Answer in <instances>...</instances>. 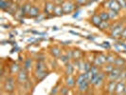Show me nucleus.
<instances>
[{
	"instance_id": "nucleus-1",
	"label": "nucleus",
	"mask_w": 126,
	"mask_h": 95,
	"mask_svg": "<svg viewBox=\"0 0 126 95\" xmlns=\"http://www.w3.org/2000/svg\"><path fill=\"white\" fill-rule=\"evenodd\" d=\"M124 27L125 26L123 25L121 22H118V23H115L113 25H111L110 29H109L110 30V37L114 38V39L120 38Z\"/></svg>"
},
{
	"instance_id": "nucleus-2",
	"label": "nucleus",
	"mask_w": 126,
	"mask_h": 95,
	"mask_svg": "<svg viewBox=\"0 0 126 95\" xmlns=\"http://www.w3.org/2000/svg\"><path fill=\"white\" fill-rule=\"evenodd\" d=\"M123 69H124V68H120V67H116V66H115V68H114L113 70L107 73L106 79H107L108 81H118V80H119V77H120V72L122 71Z\"/></svg>"
},
{
	"instance_id": "nucleus-3",
	"label": "nucleus",
	"mask_w": 126,
	"mask_h": 95,
	"mask_svg": "<svg viewBox=\"0 0 126 95\" xmlns=\"http://www.w3.org/2000/svg\"><path fill=\"white\" fill-rule=\"evenodd\" d=\"M15 88V80L13 76H9L7 77L5 82H4V89L6 90L7 92L12 93Z\"/></svg>"
},
{
	"instance_id": "nucleus-4",
	"label": "nucleus",
	"mask_w": 126,
	"mask_h": 95,
	"mask_svg": "<svg viewBox=\"0 0 126 95\" xmlns=\"http://www.w3.org/2000/svg\"><path fill=\"white\" fill-rule=\"evenodd\" d=\"M102 6L105 10H115L118 12L120 10V6L117 0H105L102 3Z\"/></svg>"
},
{
	"instance_id": "nucleus-5",
	"label": "nucleus",
	"mask_w": 126,
	"mask_h": 95,
	"mask_svg": "<svg viewBox=\"0 0 126 95\" xmlns=\"http://www.w3.org/2000/svg\"><path fill=\"white\" fill-rule=\"evenodd\" d=\"M106 79V73L104 71H100L97 77L95 78L94 82H93V86L95 88H100L101 85H103V83Z\"/></svg>"
},
{
	"instance_id": "nucleus-6",
	"label": "nucleus",
	"mask_w": 126,
	"mask_h": 95,
	"mask_svg": "<svg viewBox=\"0 0 126 95\" xmlns=\"http://www.w3.org/2000/svg\"><path fill=\"white\" fill-rule=\"evenodd\" d=\"M28 79H29V77H28L27 70H26L24 68L21 69V70L17 72V78H16L17 83H18V84H25V83H27Z\"/></svg>"
},
{
	"instance_id": "nucleus-7",
	"label": "nucleus",
	"mask_w": 126,
	"mask_h": 95,
	"mask_svg": "<svg viewBox=\"0 0 126 95\" xmlns=\"http://www.w3.org/2000/svg\"><path fill=\"white\" fill-rule=\"evenodd\" d=\"M62 7H63V13H66V14L72 13L75 10V5L70 1H64L62 4Z\"/></svg>"
},
{
	"instance_id": "nucleus-8",
	"label": "nucleus",
	"mask_w": 126,
	"mask_h": 95,
	"mask_svg": "<svg viewBox=\"0 0 126 95\" xmlns=\"http://www.w3.org/2000/svg\"><path fill=\"white\" fill-rule=\"evenodd\" d=\"M106 64V55L100 53L97 57L94 58V65L98 66V67H101L104 66Z\"/></svg>"
},
{
	"instance_id": "nucleus-9",
	"label": "nucleus",
	"mask_w": 126,
	"mask_h": 95,
	"mask_svg": "<svg viewBox=\"0 0 126 95\" xmlns=\"http://www.w3.org/2000/svg\"><path fill=\"white\" fill-rule=\"evenodd\" d=\"M117 82L118 81H108V83L105 85V90L108 94H114L116 87H117Z\"/></svg>"
},
{
	"instance_id": "nucleus-10",
	"label": "nucleus",
	"mask_w": 126,
	"mask_h": 95,
	"mask_svg": "<svg viewBox=\"0 0 126 95\" xmlns=\"http://www.w3.org/2000/svg\"><path fill=\"white\" fill-rule=\"evenodd\" d=\"M55 6H56V4H54L52 1L47 2L45 4V13H46V14H53Z\"/></svg>"
},
{
	"instance_id": "nucleus-11",
	"label": "nucleus",
	"mask_w": 126,
	"mask_h": 95,
	"mask_svg": "<svg viewBox=\"0 0 126 95\" xmlns=\"http://www.w3.org/2000/svg\"><path fill=\"white\" fill-rule=\"evenodd\" d=\"M125 86H126V81H124V80H120V81H118V82H117L116 90H115V94H122Z\"/></svg>"
},
{
	"instance_id": "nucleus-12",
	"label": "nucleus",
	"mask_w": 126,
	"mask_h": 95,
	"mask_svg": "<svg viewBox=\"0 0 126 95\" xmlns=\"http://www.w3.org/2000/svg\"><path fill=\"white\" fill-rule=\"evenodd\" d=\"M75 66L72 61L68 62L67 64H65V68H64V73L65 75H73L74 70H75Z\"/></svg>"
},
{
	"instance_id": "nucleus-13",
	"label": "nucleus",
	"mask_w": 126,
	"mask_h": 95,
	"mask_svg": "<svg viewBox=\"0 0 126 95\" xmlns=\"http://www.w3.org/2000/svg\"><path fill=\"white\" fill-rule=\"evenodd\" d=\"M101 22H102V20L101 19L100 15L97 14V13H94V14L90 17V23H91L92 25H94L95 27H97V28H99V26L101 25Z\"/></svg>"
},
{
	"instance_id": "nucleus-14",
	"label": "nucleus",
	"mask_w": 126,
	"mask_h": 95,
	"mask_svg": "<svg viewBox=\"0 0 126 95\" xmlns=\"http://www.w3.org/2000/svg\"><path fill=\"white\" fill-rule=\"evenodd\" d=\"M65 86L68 88H74L76 86V78L73 75H66L65 78Z\"/></svg>"
},
{
	"instance_id": "nucleus-15",
	"label": "nucleus",
	"mask_w": 126,
	"mask_h": 95,
	"mask_svg": "<svg viewBox=\"0 0 126 95\" xmlns=\"http://www.w3.org/2000/svg\"><path fill=\"white\" fill-rule=\"evenodd\" d=\"M89 86H90V83L87 80H84L80 85H78L77 88H78V90L81 91V92H86L89 89Z\"/></svg>"
},
{
	"instance_id": "nucleus-16",
	"label": "nucleus",
	"mask_w": 126,
	"mask_h": 95,
	"mask_svg": "<svg viewBox=\"0 0 126 95\" xmlns=\"http://www.w3.org/2000/svg\"><path fill=\"white\" fill-rule=\"evenodd\" d=\"M39 14H40V10H39V8L35 6L31 7V9H30V11L28 13V15L30 17H32V18H36Z\"/></svg>"
},
{
	"instance_id": "nucleus-17",
	"label": "nucleus",
	"mask_w": 126,
	"mask_h": 95,
	"mask_svg": "<svg viewBox=\"0 0 126 95\" xmlns=\"http://www.w3.org/2000/svg\"><path fill=\"white\" fill-rule=\"evenodd\" d=\"M49 51H50L51 55L54 57V58H59V57L62 55V50L59 47H57V46L51 47Z\"/></svg>"
},
{
	"instance_id": "nucleus-18",
	"label": "nucleus",
	"mask_w": 126,
	"mask_h": 95,
	"mask_svg": "<svg viewBox=\"0 0 126 95\" xmlns=\"http://www.w3.org/2000/svg\"><path fill=\"white\" fill-rule=\"evenodd\" d=\"M34 73H35V77H36V79H37L38 81L44 80L45 78L47 76V74H48V72L46 71V70H35Z\"/></svg>"
},
{
	"instance_id": "nucleus-19",
	"label": "nucleus",
	"mask_w": 126,
	"mask_h": 95,
	"mask_svg": "<svg viewBox=\"0 0 126 95\" xmlns=\"http://www.w3.org/2000/svg\"><path fill=\"white\" fill-rule=\"evenodd\" d=\"M114 65L116 66V67H120V68H125L126 66V60L124 58H122V57H118L116 58V60H115V63Z\"/></svg>"
},
{
	"instance_id": "nucleus-20",
	"label": "nucleus",
	"mask_w": 126,
	"mask_h": 95,
	"mask_svg": "<svg viewBox=\"0 0 126 95\" xmlns=\"http://www.w3.org/2000/svg\"><path fill=\"white\" fill-rule=\"evenodd\" d=\"M83 52L80 50H72V60H79L82 59Z\"/></svg>"
},
{
	"instance_id": "nucleus-21",
	"label": "nucleus",
	"mask_w": 126,
	"mask_h": 95,
	"mask_svg": "<svg viewBox=\"0 0 126 95\" xmlns=\"http://www.w3.org/2000/svg\"><path fill=\"white\" fill-rule=\"evenodd\" d=\"M63 7L62 5H56L55 6V9H54V12H53V14L55 16H61L63 14Z\"/></svg>"
},
{
	"instance_id": "nucleus-22",
	"label": "nucleus",
	"mask_w": 126,
	"mask_h": 95,
	"mask_svg": "<svg viewBox=\"0 0 126 95\" xmlns=\"http://www.w3.org/2000/svg\"><path fill=\"white\" fill-rule=\"evenodd\" d=\"M32 58H27L25 61H24L23 68H24L26 70H29L32 69Z\"/></svg>"
},
{
	"instance_id": "nucleus-23",
	"label": "nucleus",
	"mask_w": 126,
	"mask_h": 95,
	"mask_svg": "<svg viewBox=\"0 0 126 95\" xmlns=\"http://www.w3.org/2000/svg\"><path fill=\"white\" fill-rule=\"evenodd\" d=\"M110 22L109 21H102L101 23V25L99 26V29L101 30V31H106V30H109L110 29Z\"/></svg>"
},
{
	"instance_id": "nucleus-24",
	"label": "nucleus",
	"mask_w": 126,
	"mask_h": 95,
	"mask_svg": "<svg viewBox=\"0 0 126 95\" xmlns=\"http://www.w3.org/2000/svg\"><path fill=\"white\" fill-rule=\"evenodd\" d=\"M99 15H100V17L102 21H109L110 20V17H109V13L108 12L105 10V11H101V13H99Z\"/></svg>"
},
{
	"instance_id": "nucleus-25",
	"label": "nucleus",
	"mask_w": 126,
	"mask_h": 95,
	"mask_svg": "<svg viewBox=\"0 0 126 95\" xmlns=\"http://www.w3.org/2000/svg\"><path fill=\"white\" fill-rule=\"evenodd\" d=\"M84 80H86V79H85V75H84V72H82V73L78 74L77 77H76V87H77L78 85H80L82 82H83Z\"/></svg>"
},
{
	"instance_id": "nucleus-26",
	"label": "nucleus",
	"mask_w": 126,
	"mask_h": 95,
	"mask_svg": "<svg viewBox=\"0 0 126 95\" xmlns=\"http://www.w3.org/2000/svg\"><path fill=\"white\" fill-rule=\"evenodd\" d=\"M108 13H109V17L110 20H115L119 17V12L115 11V10H108Z\"/></svg>"
},
{
	"instance_id": "nucleus-27",
	"label": "nucleus",
	"mask_w": 126,
	"mask_h": 95,
	"mask_svg": "<svg viewBox=\"0 0 126 95\" xmlns=\"http://www.w3.org/2000/svg\"><path fill=\"white\" fill-rule=\"evenodd\" d=\"M21 70L19 65L17 63H13L10 67V70H11V73H17L19 70Z\"/></svg>"
},
{
	"instance_id": "nucleus-28",
	"label": "nucleus",
	"mask_w": 126,
	"mask_h": 95,
	"mask_svg": "<svg viewBox=\"0 0 126 95\" xmlns=\"http://www.w3.org/2000/svg\"><path fill=\"white\" fill-rule=\"evenodd\" d=\"M116 58H117V56H116L114 53H108L107 55H106V63L114 64L115 63Z\"/></svg>"
},
{
	"instance_id": "nucleus-29",
	"label": "nucleus",
	"mask_w": 126,
	"mask_h": 95,
	"mask_svg": "<svg viewBox=\"0 0 126 95\" xmlns=\"http://www.w3.org/2000/svg\"><path fill=\"white\" fill-rule=\"evenodd\" d=\"M35 70H46V65L44 61H38L35 65Z\"/></svg>"
},
{
	"instance_id": "nucleus-30",
	"label": "nucleus",
	"mask_w": 126,
	"mask_h": 95,
	"mask_svg": "<svg viewBox=\"0 0 126 95\" xmlns=\"http://www.w3.org/2000/svg\"><path fill=\"white\" fill-rule=\"evenodd\" d=\"M60 94H63V95H67L70 93V88H68L67 86H64V87H62L60 88Z\"/></svg>"
},
{
	"instance_id": "nucleus-31",
	"label": "nucleus",
	"mask_w": 126,
	"mask_h": 95,
	"mask_svg": "<svg viewBox=\"0 0 126 95\" xmlns=\"http://www.w3.org/2000/svg\"><path fill=\"white\" fill-rule=\"evenodd\" d=\"M59 59H60L63 64H67L68 62L71 61V59H70L69 56H68L66 53H65V54H63V53H62V55L59 57Z\"/></svg>"
},
{
	"instance_id": "nucleus-32",
	"label": "nucleus",
	"mask_w": 126,
	"mask_h": 95,
	"mask_svg": "<svg viewBox=\"0 0 126 95\" xmlns=\"http://www.w3.org/2000/svg\"><path fill=\"white\" fill-rule=\"evenodd\" d=\"M114 68H115V65H114V64L106 63L105 65H104V68H103V71H104V72H106V73H108V72H110L111 70H113Z\"/></svg>"
},
{
	"instance_id": "nucleus-33",
	"label": "nucleus",
	"mask_w": 126,
	"mask_h": 95,
	"mask_svg": "<svg viewBox=\"0 0 126 95\" xmlns=\"http://www.w3.org/2000/svg\"><path fill=\"white\" fill-rule=\"evenodd\" d=\"M11 2L10 1H5V0H1V4H0V7L2 10H6L8 8L11 7Z\"/></svg>"
},
{
	"instance_id": "nucleus-34",
	"label": "nucleus",
	"mask_w": 126,
	"mask_h": 95,
	"mask_svg": "<svg viewBox=\"0 0 126 95\" xmlns=\"http://www.w3.org/2000/svg\"><path fill=\"white\" fill-rule=\"evenodd\" d=\"M91 67H92V65L90 63V61H84V64H83V71L85 72V71L90 70Z\"/></svg>"
},
{
	"instance_id": "nucleus-35",
	"label": "nucleus",
	"mask_w": 126,
	"mask_h": 95,
	"mask_svg": "<svg viewBox=\"0 0 126 95\" xmlns=\"http://www.w3.org/2000/svg\"><path fill=\"white\" fill-rule=\"evenodd\" d=\"M119 5L120 6L121 10H125L126 9V0H117Z\"/></svg>"
},
{
	"instance_id": "nucleus-36",
	"label": "nucleus",
	"mask_w": 126,
	"mask_h": 95,
	"mask_svg": "<svg viewBox=\"0 0 126 95\" xmlns=\"http://www.w3.org/2000/svg\"><path fill=\"white\" fill-rule=\"evenodd\" d=\"M60 92V89H59V85H56V87H54L52 90L50 91V94H57Z\"/></svg>"
},
{
	"instance_id": "nucleus-37",
	"label": "nucleus",
	"mask_w": 126,
	"mask_h": 95,
	"mask_svg": "<svg viewBox=\"0 0 126 95\" xmlns=\"http://www.w3.org/2000/svg\"><path fill=\"white\" fill-rule=\"evenodd\" d=\"M36 59H37V61H45L46 57H45L44 54L39 53V54H37V56H36Z\"/></svg>"
},
{
	"instance_id": "nucleus-38",
	"label": "nucleus",
	"mask_w": 126,
	"mask_h": 95,
	"mask_svg": "<svg viewBox=\"0 0 126 95\" xmlns=\"http://www.w3.org/2000/svg\"><path fill=\"white\" fill-rule=\"evenodd\" d=\"M120 38H121L122 40H126V26L124 27L123 31H122V32H121V35H120Z\"/></svg>"
},
{
	"instance_id": "nucleus-39",
	"label": "nucleus",
	"mask_w": 126,
	"mask_h": 95,
	"mask_svg": "<svg viewBox=\"0 0 126 95\" xmlns=\"http://www.w3.org/2000/svg\"><path fill=\"white\" fill-rule=\"evenodd\" d=\"M75 1L78 5H85L87 0H75Z\"/></svg>"
},
{
	"instance_id": "nucleus-40",
	"label": "nucleus",
	"mask_w": 126,
	"mask_h": 95,
	"mask_svg": "<svg viewBox=\"0 0 126 95\" xmlns=\"http://www.w3.org/2000/svg\"><path fill=\"white\" fill-rule=\"evenodd\" d=\"M102 47H103L104 49H107V50H109L111 46L109 45V43H108V42H103V45H102Z\"/></svg>"
},
{
	"instance_id": "nucleus-41",
	"label": "nucleus",
	"mask_w": 126,
	"mask_h": 95,
	"mask_svg": "<svg viewBox=\"0 0 126 95\" xmlns=\"http://www.w3.org/2000/svg\"><path fill=\"white\" fill-rule=\"evenodd\" d=\"M79 14H80V11H77V12H75V14H73V17H74V18L78 17V16H79Z\"/></svg>"
},
{
	"instance_id": "nucleus-42",
	"label": "nucleus",
	"mask_w": 126,
	"mask_h": 95,
	"mask_svg": "<svg viewBox=\"0 0 126 95\" xmlns=\"http://www.w3.org/2000/svg\"><path fill=\"white\" fill-rule=\"evenodd\" d=\"M122 94H126V86H125V88H124V89H123V92H122Z\"/></svg>"
},
{
	"instance_id": "nucleus-43",
	"label": "nucleus",
	"mask_w": 126,
	"mask_h": 95,
	"mask_svg": "<svg viewBox=\"0 0 126 95\" xmlns=\"http://www.w3.org/2000/svg\"><path fill=\"white\" fill-rule=\"evenodd\" d=\"M95 1H97V0H89V2H91V3H92V2H95Z\"/></svg>"
},
{
	"instance_id": "nucleus-44",
	"label": "nucleus",
	"mask_w": 126,
	"mask_h": 95,
	"mask_svg": "<svg viewBox=\"0 0 126 95\" xmlns=\"http://www.w3.org/2000/svg\"><path fill=\"white\" fill-rule=\"evenodd\" d=\"M49 1H52V2H53V1H54V2H55V0H49Z\"/></svg>"
},
{
	"instance_id": "nucleus-45",
	"label": "nucleus",
	"mask_w": 126,
	"mask_h": 95,
	"mask_svg": "<svg viewBox=\"0 0 126 95\" xmlns=\"http://www.w3.org/2000/svg\"><path fill=\"white\" fill-rule=\"evenodd\" d=\"M124 69H126V66H125V68H124Z\"/></svg>"
}]
</instances>
